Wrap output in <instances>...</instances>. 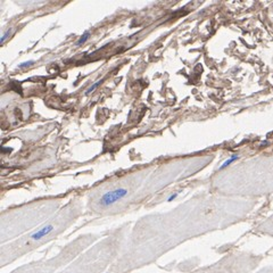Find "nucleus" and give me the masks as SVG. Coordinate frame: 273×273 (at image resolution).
<instances>
[{
    "label": "nucleus",
    "instance_id": "f03ea898",
    "mask_svg": "<svg viewBox=\"0 0 273 273\" xmlns=\"http://www.w3.org/2000/svg\"><path fill=\"white\" fill-rule=\"evenodd\" d=\"M68 258L64 257L63 255H59L57 258L48 259L46 262H36L32 264L24 265L22 267H18L14 270L11 273H58L60 271V267L64 265L66 266L68 262H66Z\"/></svg>",
    "mask_w": 273,
    "mask_h": 273
},
{
    "label": "nucleus",
    "instance_id": "6e6552de",
    "mask_svg": "<svg viewBox=\"0 0 273 273\" xmlns=\"http://www.w3.org/2000/svg\"><path fill=\"white\" fill-rule=\"evenodd\" d=\"M34 63V60H27V61H24V63H21L18 66L21 68H25V67H29V66H31V65H33Z\"/></svg>",
    "mask_w": 273,
    "mask_h": 273
},
{
    "label": "nucleus",
    "instance_id": "39448f33",
    "mask_svg": "<svg viewBox=\"0 0 273 273\" xmlns=\"http://www.w3.org/2000/svg\"><path fill=\"white\" fill-rule=\"evenodd\" d=\"M89 38H90V31H85L84 33L81 35V38H80V39L76 41L75 44H76V46H81V44H83V43H84Z\"/></svg>",
    "mask_w": 273,
    "mask_h": 273
},
{
    "label": "nucleus",
    "instance_id": "20e7f679",
    "mask_svg": "<svg viewBox=\"0 0 273 273\" xmlns=\"http://www.w3.org/2000/svg\"><path fill=\"white\" fill-rule=\"evenodd\" d=\"M238 158H239V156H238V155H232V156H231L230 158H228V159H227L225 162L223 163V164H222V165H221V166H220V167H219V169H220V170H223V169H225V167H228V166H229L230 164H232V163H233V162H236V161H237Z\"/></svg>",
    "mask_w": 273,
    "mask_h": 273
},
{
    "label": "nucleus",
    "instance_id": "0eeeda50",
    "mask_svg": "<svg viewBox=\"0 0 273 273\" xmlns=\"http://www.w3.org/2000/svg\"><path fill=\"white\" fill-rule=\"evenodd\" d=\"M10 32H11V29H9V30H7L5 33L2 34V36L0 38V44H4L5 43V41L7 40V38L9 36V34H10Z\"/></svg>",
    "mask_w": 273,
    "mask_h": 273
},
{
    "label": "nucleus",
    "instance_id": "423d86ee",
    "mask_svg": "<svg viewBox=\"0 0 273 273\" xmlns=\"http://www.w3.org/2000/svg\"><path fill=\"white\" fill-rule=\"evenodd\" d=\"M101 82H102L101 80H98V81H97V82H96V83H94V84L91 85V86H90V88H89V89H88V90H86V92H85V94H91V92H92V91H94V90H96V89H97V88H98V86H99V85L101 84Z\"/></svg>",
    "mask_w": 273,
    "mask_h": 273
},
{
    "label": "nucleus",
    "instance_id": "1a4fd4ad",
    "mask_svg": "<svg viewBox=\"0 0 273 273\" xmlns=\"http://www.w3.org/2000/svg\"><path fill=\"white\" fill-rule=\"evenodd\" d=\"M177 196H178V194H173V195H171V196L169 197V199H167V200H169V202H171V200L175 199V198H177Z\"/></svg>",
    "mask_w": 273,
    "mask_h": 273
},
{
    "label": "nucleus",
    "instance_id": "f257e3e1",
    "mask_svg": "<svg viewBox=\"0 0 273 273\" xmlns=\"http://www.w3.org/2000/svg\"><path fill=\"white\" fill-rule=\"evenodd\" d=\"M111 252H92L88 253L81 258L73 261L61 269L58 273H102L111 263Z\"/></svg>",
    "mask_w": 273,
    "mask_h": 273
},
{
    "label": "nucleus",
    "instance_id": "7ed1b4c3",
    "mask_svg": "<svg viewBox=\"0 0 273 273\" xmlns=\"http://www.w3.org/2000/svg\"><path fill=\"white\" fill-rule=\"evenodd\" d=\"M128 195L129 190L126 188H117V189H114L111 191H107V192L102 194V196L98 200V204H99V206H101L102 208H108L111 205L116 204L117 202L125 198Z\"/></svg>",
    "mask_w": 273,
    "mask_h": 273
}]
</instances>
